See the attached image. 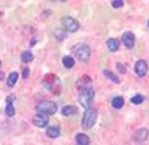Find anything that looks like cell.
I'll return each instance as SVG.
<instances>
[{
	"instance_id": "obj_29",
	"label": "cell",
	"mask_w": 149,
	"mask_h": 145,
	"mask_svg": "<svg viewBox=\"0 0 149 145\" xmlns=\"http://www.w3.org/2000/svg\"><path fill=\"white\" fill-rule=\"evenodd\" d=\"M148 27H149V21H148Z\"/></svg>"
},
{
	"instance_id": "obj_10",
	"label": "cell",
	"mask_w": 149,
	"mask_h": 145,
	"mask_svg": "<svg viewBox=\"0 0 149 145\" xmlns=\"http://www.w3.org/2000/svg\"><path fill=\"white\" fill-rule=\"evenodd\" d=\"M33 123H34V126H37V127H46L48 126V115H45V114H36L34 117H33Z\"/></svg>"
},
{
	"instance_id": "obj_25",
	"label": "cell",
	"mask_w": 149,
	"mask_h": 145,
	"mask_svg": "<svg viewBox=\"0 0 149 145\" xmlns=\"http://www.w3.org/2000/svg\"><path fill=\"white\" fill-rule=\"evenodd\" d=\"M29 75H30V70H29V67H22V78H29Z\"/></svg>"
},
{
	"instance_id": "obj_18",
	"label": "cell",
	"mask_w": 149,
	"mask_h": 145,
	"mask_svg": "<svg viewBox=\"0 0 149 145\" xmlns=\"http://www.w3.org/2000/svg\"><path fill=\"white\" fill-rule=\"evenodd\" d=\"M63 64H64V67L72 69V67L74 66V60H73V57H72V55H66V57H63Z\"/></svg>"
},
{
	"instance_id": "obj_5",
	"label": "cell",
	"mask_w": 149,
	"mask_h": 145,
	"mask_svg": "<svg viewBox=\"0 0 149 145\" xmlns=\"http://www.w3.org/2000/svg\"><path fill=\"white\" fill-rule=\"evenodd\" d=\"M79 100L81 103L84 105V108H86V109H90L91 108V103L94 100V88H86L84 91H81V96H79Z\"/></svg>"
},
{
	"instance_id": "obj_4",
	"label": "cell",
	"mask_w": 149,
	"mask_h": 145,
	"mask_svg": "<svg viewBox=\"0 0 149 145\" xmlns=\"http://www.w3.org/2000/svg\"><path fill=\"white\" fill-rule=\"evenodd\" d=\"M97 121V111L95 109H86L84 112V117H82V129H91Z\"/></svg>"
},
{
	"instance_id": "obj_3",
	"label": "cell",
	"mask_w": 149,
	"mask_h": 145,
	"mask_svg": "<svg viewBox=\"0 0 149 145\" xmlns=\"http://www.w3.org/2000/svg\"><path fill=\"white\" fill-rule=\"evenodd\" d=\"M36 109L39 111L40 114H45V115H52L57 112V105L51 100H40L39 103L36 105Z\"/></svg>"
},
{
	"instance_id": "obj_14",
	"label": "cell",
	"mask_w": 149,
	"mask_h": 145,
	"mask_svg": "<svg viewBox=\"0 0 149 145\" xmlns=\"http://www.w3.org/2000/svg\"><path fill=\"white\" fill-rule=\"evenodd\" d=\"M46 136H49V138H58V136H60V127H57V126H49V127L46 129Z\"/></svg>"
},
{
	"instance_id": "obj_27",
	"label": "cell",
	"mask_w": 149,
	"mask_h": 145,
	"mask_svg": "<svg viewBox=\"0 0 149 145\" xmlns=\"http://www.w3.org/2000/svg\"><path fill=\"white\" fill-rule=\"evenodd\" d=\"M116 67H118V70L121 72V74H125V70H127V69H125V66H124L122 63H118V64H116Z\"/></svg>"
},
{
	"instance_id": "obj_8",
	"label": "cell",
	"mask_w": 149,
	"mask_h": 145,
	"mask_svg": "<svg viewBox=\"0 0 149 145\" xmlns=\"http://www.w3.org/2000/svg\"><path fill=\"white\" fill-rule=\"evenodd\" d=\"M121 41H122V43L125 45L127 48H130V50H131V48L134 46V43H136V36L131 32H125V33L122 34V39Z\"/></svg>"
},
{
	"instance_id": "obj_15",
	"label": "cell",
	"mask_w": 149,
	"mask_h": 145,
	"mask_svg": "<svg viewBox=\"0 0 149 145\" xmlns=\"http://www.w3.org/2000/svg\"><path fill=\"white\" fill-rule=\"evenodd\" d=\"M76 142H78V145H90V138L85 133H78L76 135Z\"/></svg>"
},
{
	"instance_id": "obj_30",
	"label": "cell",
	"mask_w": 149,
	"mask_h": 145,
	"mask_svg": "<svg viewBox=\"0 0 149 145\" xmlns=\"http://www.w3.org/2000/svg\"><path fill=\"white\" fill-rule=\"evenodd\" d=\"M0 66H2V62H0Z\"/></svg>"
},
{
	"instance_id": "obj_20",
	"label": "cell",
	"mask_w": 149,
	"mask_h": 145,
	"mask_svg": "<svg viewBox=\"0 0 149 145\" xmlns=\"http://www.w3.org/2000/svg\"><path fill=\"white\" fill-rule=\"evenodd\" d=\"M103 75H104L107 79H110L112 82H115V84H118V82H119V78L113 74V72H110V70H104V72H103Z\"/></svg>"
},
{
	"instance_id": "obj_24",
	"label": "cell",
	"mask_w": 149,
	"mask_h": 145,
	"mask_svg": "<svg viewBox=\"0 0 149 145\" xmlns=\"http://www.w3.org/2000/svg\"><path fill=\"white\" fill-rule=\"evenodd\" d=\"M112 6H113V8H122L124 2H122V0H115V2H112Z\"/></svg>"
},
{
	"instance_id": "obj_23",
	"label": "cell",
	"mask_w": 149,
	"mask_h": 145,
	"mask_svg": "<svg viewBox=\"0 0 149 145\" xmlns=\"http://www.w3.org/2000/svg\"><path fill=\"white\" fill-rule=\"evenodd\" d=\"M5 112H6L8 117H14V115H15V108L12 106V105H8L6 109H5Z\"/></svg>"
},
{
	"instance_id": "obj_12",
	"label": "cell",
	"mask_w": 149,
	"mask_h": 145,
	"mask_svg": "<svg viewBox=\"0 0 149 145\" xmlns=\"http://www.w3.org/2000/svg\"><path fill=\"white\" fill-rule=\"evenodd\" d=\"M76 112H78V108H76V106H73V105H67V106H64L63 109H61V114H63L64 117L74 115Z\"/></svg>"
},
{
	"instance_id": "obj_26",
	"label": "cell",
	"mask_w": 149,
	"mask_h": 145,
	"mask_svg": "<svg viewBox=\"0 0 149 145\" xmlns=\"http://www.w3.org/2000/svg\"><path fill=\"white\" fill-rule=\"evenodd\" d=\"M14 100H15V96H14V94H9L8 97H6V102H8V105H12V103H14Z\"/></svg>"
},
{
	"instance_id": "obj_28",
	"label": "cell",
	"mask_w": 149,
	"mask_h": 145,
	"mask_svg": "<svg viewBox=\"0 0 149 145\" xmlns=\"http://www.w3.org/2000/svg\"><path fill=\"white\" fill-rule=\"evenodd\" d=\"M0 79H5V75L2 74V72H0Z\"/></svg>"
},
{
	"instance_id": "obj_13",
	"label": "cell",
	"mask_w": 149,
	"mask_h": 145,
	"mask_svg": "<svg viewBox=\"0 0 149 145\" xmlns=\"http://www.w3.org/2000/svg\"><path fill=\"white\" fill-rule=\"evenodd\" d=\"M107 48H109V51H112V53L118 51L119 50V41H116L115 38L107 39Z\"/></svg>"
},
{
	"instance_id": "obj_9",
	"label": "cell",
	"mask_w": 149,
	"mask_h": 145,
	"mask_svg": "<svg viewBox=\"0 0 149 145\" xmlns=\"http://www.w3.org/2000/svg\"><path fill=\"white\" fill-rule=\"evenodd\" d=\"M134 69H136V74H137L139 76H145L148 74V63L145 62V60H137Z\"/></svg>"
},
{
	"instance_id": "obj_6",
	"label": "cell",
	"mask_w": 149,
	"mask_h": 145,
	"mask_svg": "<svg viewBox=\"0 0 149 145\" xmlns=\"http://www.w3.org/2000/svg\"><path fill=\"white\" fill-rule=\"evenodd\" d=\"M63 24H64V29L67 30V32H78V29H79V22L74 20V18H72V17H64L63 18Z\"/></svg>"
},
{
	"instance_id": "obj_11",
	"label": "cell",
	"mask_w": 149,
	"mask_h": 145,
	"mask_svg": "<svg viewBox=\"0 0 149 145\" xmlns=\"http://www.w3.org/2000/svg\"><path fill=\"white\" fill-rule=\"evenodd\" d=\"M148 136H149V130H148V129H139V130L133 135V139H134L136 142H143V141L148 139Z\"/></svg>"
},
{
	"instance_id": "obj_7",
	"label": "cell",
	"mask_w": 149,
	"mask_h": 145,
	"mask_svg": "<svg viewBox=\"0 0 149 145\" xmlns=\"http://www.w3.org/2000/svg\"><path fill=\"white\" fill-rule=\"evenodd\" d=\"M76 87H78L81 91H84V90H86V88H91V87H93V81H91V78H90L88 75H84V76H81V78L76 81Z\"/></svg>"
},
{
	"instance_id": "obj_22",
	"label": "cell",
	"mask_w": 149,
	"mask_h": 145,
	"mask_svg": "<svg viewBox=\"0 0 149 145\" xmlns=\"http://www.w3.org/2000/svg\"><path fill=\"white\" fill-rule=\"evenodd\" d=\"M143 100H145V97H143L142 94H136V96H133V97H131V103L133 105H140Z\"/></svg>"
},
{
	"instance_id": "obj_21",
	"label": "cell",
	"mask_w": 149,
	"mask_h": 145,
	"mask_svg": "<svg viewBox=\"0 0 149 145\" xmlns=\"http://www.w3.org/2000/svg\"><path fill=\"white\" fill-rule=\"evenodd\" d=\"M21 60H22L24 63H30L31 60H33V53H30V51L22 53V55H21Z\"/></svg>"
},
{
	"instance_id": "obj_17",
	"label": "cell",
	"mask_w": 149,
	"mask_h": 145,
	"mask_svg": "<svg viewBox=\"0 0 149 145\" xmlns=\"http://www.w3.org/2000/svg\"><path fill=\"white\" fill-rule=\"evenodd\" d=\"M112 106H113L115 109H121V108L124 106V99L121 97V96H116V97H113V100H112Z\"/></svg>"
},
{
	"instance_id": "obj_1",
	"label": "cell",
	"mask_w": 149,
	"mask_h": 145,
	"mask_svg": "<svg viewBox=\"0 0 149 145\" xmlns=\"http://www.w3.org/2000/svg\"><path fill=\"white\" fill-rule=\"evenodd\" d=\"M72 53L74 54V57H76L78 60H81V62H86V60L90 58L91 55V50L90 46L86 43H76L72 46Z\"/></svg>"
},
{
	"instance_id": "obj_2",
	"label": "cell",
	"mask_w": 149,
	"mask_h": 145,
	"mask_svg": "<svg viewBox=\"0 0 149 145\" xmlns=\"http://www.w3.org/2000/svg\"><path fill=\"white\" fill-rule=\"evenodd\" d=\"M42 84H43V87H45L46 90H49L51 93H54V88H57L58 94L61 93V84H60L58 78H57L54 74H49V75H46Z\"/></svg>"
},
{
	"instance_id": "obj_16",
	"label": "cell",
	"mask_w": 149,
	"mask_h": 145,
	"mask_svg": "<svg viewBox=\"0 0 149 145\" xmlns=\"http://www.w3.org/2000/svg\"><path fill=\"white\" fill-rule=\"evenodd\" d=\"M17 79H18V74H17V72H12V74L8 76V79H6L8 87H14L17 84Z\"/></svg>"
},
{
	"instance_id": "obj_19",
	"label": "cell",
	"mask_w": 149,
	"mask_h": 145,
	"mask_svg": "<svg viewBox=\"0 0 149 145\" xmlns=\"http://www.w3.org/2000/svg\"><path fill=\"white\" fill-rule=\"evenodd\" d=\"M54 36H55L57 41H63V39H66L67 32L66 30H61V29H57V30H54Z\"/></svg>"
}]
</instances>
